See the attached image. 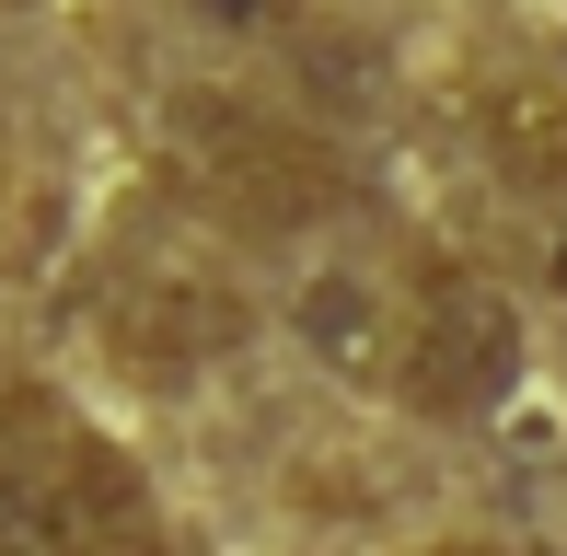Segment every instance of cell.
Returning a JSON list of instances; mask_svg holds the SVG:
<instances>
[{"mask_svg": "<svg viewBox=\"0 0 567 556\" xmlns=\"http://www.w3.org/2000/svg\"><path fill=\"white\" fill-rule=\"evenodd\" d=\"M0 556H163L140 475L47 394H0Z\"/></svg>", "mask_w": 567, "mask_h": 556, "instance_id": "6da1fadb", "label": "cell"}, {"mask_svg": "<svg viewBox=\"0 0 567 556\" xmlns=\"http://www.w3.org/2000/svg\"><path fill=\"white\" fill-rule=\"evenodd\" d=\"M163 163H174V186H186L209 220H231V233H301V220H324L348 197L337 140H313L301 116L255 105V93H174Z\"/></svg>", "mask_w": 567, "mask_h": 556, "instance_id": "7a4b0ae2", "label": "cell"}, {"mask_svg": "<svg viewBox=\"0 0 567 556\" xmlns=\"http://www.w3.org/2000/svg\"><path fill=\"white\" fill-rule=\"evenodd\" d=\"M394 383H405L417 418H486L509 383H522V313H509L475 267H429L417 290H405Z\"/></svg>", "mask_w": 567, "mask_h": 556, "instance_id": "3957f363", "label": "cell"}, {"mask_svg": "<svg viewBox=\"0 0 567 556\" xmlns=\"http://www.w3.org/2000/svg\"><path fill=\"white\" fill-rule=\"evenodd\" d=\"M231 337H244V301H231L220 278L151 267V278H127V290L105 301V348L140 371V383H186V371H209Z\"/></svg>", "mask_w": 567, "mask_h": 556, "instance_id": "277c9868", "label": "cell"}, {"mask_svg": "<svg viewBox=\"0 0 567 556\" xmlns=\"http://www.w3.org/2000/svg\"><path fill=\"white\" fill-rule=\"evenodd\" d=\"M486 151L522 186H567V82H498L486 93Z\"/></svg>", "mask_w": 567, "mask_h": 556, "instance_id": "5b68a950", "label": "cell"}, {"mask_svg": "<svg viewBox=\"0 0 567 556\" xmlns=\"http://www.w3.org/2000/svg\"><path fill=\"white\" fill-rule=\"evenodd\" d=\"M301 325H313L348 371H371V360L394 371V348H405V313L371 290V278H313V290H301Z\"/></svg>", "mask_w": 567, "mask_h": 556, "instance_id": "8992f818", "label": "cell"}, {"mask_svg": "<svg viewBox=\"0 0 567 556\" xmlns=\"http://www.w3.org/2000/svg\"><path fill=\"white\" fill-rule=\"evenodd\" d=\"M545 278H556V301H567V220L545 233Z\"/></svg>", "mask_w": 567, "mask_h": 556, "instance_id": "52a82bcc", "label": "cell"}]
</instances>
